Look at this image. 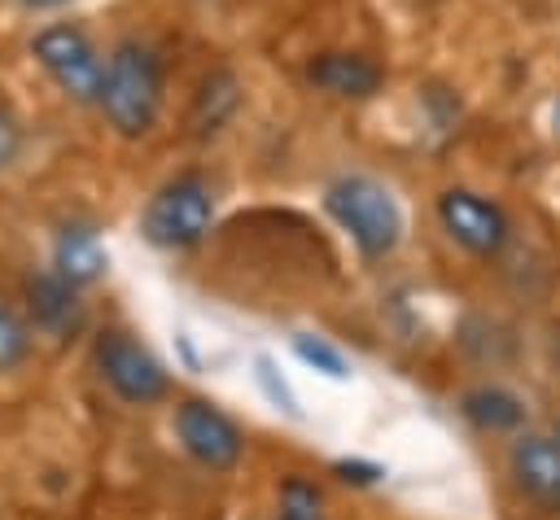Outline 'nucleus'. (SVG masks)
<instances>
[{"label": "nucleus", "instance_id": "obj_1", "mask_svg": "<svg viewBox=\"0 0 560 520\" xmlns=\"http://www.w3.org/2000/svg\"><path fill=\"white\" fill-rule=\"evenodd\" d=\"M96 109L122 140H140L153 131L162 114V57L144 39H118L105 52Z\"/></svg>", "mask_w": 560, "mask_h": 520}, {"label": "nucleus", "instance_id": "obj_2", "mask_svg": "<svg viewBox=\"0 0 560 520\" xmlns=\"http://www.w3.org/2000/svg\"><path fill=\"white\" fill-rule=\"evenodd\" d=\"M324 210L363 258H389L402 240V205L372 175H341L324 188Z\"/></svg>", "mask_w": 560, "mask_h": 520}, {"label": "nucleus", "instance_id": "obj_3", "mask_svg": "<svg viewBox=\"0 0 560 520\" xmlns=\"http://www.w3.org/2000/svg\"><path fill=\"white\" fill-rule=\"evenodd\" d=\"M31 57L35 66L57 83V92L74 105H96L101 101V79H105V57L92 44V35L74 22H48L31 35Z\"/></svg>", "mask_w": 560, "mask_h": 520}, {"label": "nucleus", "instance_id": "obj_4", "mask_svg": "<svg viewBox=\"0 0 560 520\" xmlns=\"http://www.w3.org/2000/svg\"><path fill=\"white\" fill-rule=\"evenodd\" d=\"M210 223H214V192L201 175L166 179L140 214V232L158 249H192L210 232Z\"/></svg>", "mask_w": 560, "mask_h": 520}, {"label": "nucleus", "instance_id": "obj_5", "mask_svg": "<svg viewBox=\"0 0 560 520\" xmlns=\"http://www.w3.org/2000/svg\"><path fill=\"white\" fill-rule=\"evenodd\" d=\"M92 358H96L101 380H105L122 402H131V406H153V402H162V398L171 393L166 367H162L131 332H118V328L101 332L96 345H92Z\"/></svg>", "mask_w": 560, "mask_h": 520}, {"label": "nucleus", "instance_id": "obj_6", "mask_svg": "<svg viewBox=\"0 0 560 520\" xmlns=\"http://www.w3.org/2000/svg\"><path fill=\"white\" fill-rule=\"evenodd\" d=\"M438 223H442V232H446L459 249H468L472 258H494V253H503V245H508V236H512L508 210H503L499 201L472 192V188H446V192L438 197Z\"/></svg>", "mask_w": 560, "mask_h": 520}, {"label": "nucleus", "instance_id": "obj_7", "mask_svg": "<svg viewBox=\"0 0 560 520\" xmlns=\"http://www.w3.org/2000/svg\"><path fill=\"white\" fill-rule=\"evenodd\" d=\"M175 437L179 446L210 472H228L241 463V450H245V437L241 428L206 398H184L175 406Z\"/></svg>", "mask_w": 560, "mask_h": 520}, {"label": "nucleus", "instance_id": "obj_8", "mask_svg": "<svg viewBox=\"0 0 560 520\" xmlns=\"http://www.w3.org/2000/svg\"><path fill=\"white\" fill-rule=\"evenodd\" d=\"M508 476L529 503L560 511V437L556 433H521V437H512Z\"/></svg>", "mask_w": 560, "mask_h": 520}, {"label": "nucleus", "instance_id": "obj_9", "mask_svg": "<svg viewBox=\"0 0 560 520\" xmlns=\"http://www.w3.org/2000/svg\"><path fill=\"white\" fill-rule=\"evenodd\" d=\"M306 83L324 96L337 101H368L381 92L385 70L381 61H372L368 52H350V48H324L306 61Z\"/></svg>", "mask_w": 560, "mask_h": 520}, {"label": "nucleus", "instance_id": "obj_10", "mask_svg": "<svg viewBox=\"0 0 560 520\" xmlns=\"http://www.w3.org/2000/svg\"><path fill=\"white\" fill-rule=\"evenodd\" d=\"M26 306H31L35 328H44L52 336H70L83 323L79 288L70 280H61L57 271H39V275L26 280Z\"/></svg>", "mask_w": 560, "mask_h": 520}, {"label": "nucleus", "instance_id": "obj_11", "mask_svg": "<svg viewBox=\"0 0 560 520\" xmlns=\"http://www.w3.org/2000/svg\"><path fill=\"white\" fill-rule=\"evenodd\" d=\"M105 267H109V253H105V245H101V236L92 227L66 223L57 232V240H52V271L61 280H70L74 288H83V284L101 280Z\"/></svg>", "mask_w": 560, "mask_h": 520}, {"label": "nucleus", "instance_id": "obj_12", "mask_svg": "<svg viewBox=\"0 0 560 520\" xmlns=\"http://www.w3.org/2000/svg\"><path fill=\"white\" fill-rule=\"evenodd\" d=\"M459 411L481 433H512L525 424V402L503 385H477L459 398Z\"/></svg>", "mask_w": 560, "mask_h": 520}, {"label": "nucleus", "instance_id": "obj_13", "mask_svg": "<svg viewBox=\"0 0 560 520\" xmlns=\"http://www.w3.org/2000/svg\"><path fill=\"white\" fill-rule=\"evenodd\" d=\"M236 105H241V83H236V74H232V70H210V74L201 79L197 96H192L188 122H192L197 135H214V131L236 114Z\"/></svg>", "mask_w": 560, "mask_h": 520}, {"label": "nucleus", "instance_id": "obj_14", "mask_svg": "<svg viewBox=\"0 0 560 520\" xmlns=\"http://www.w3.org/2000/svg\"><path fill=\"white\" fill-rule=\"evenodd\" d=\"M293 354H298V358H302L306 367L324 371L328 380H350V363H346V354H341L337 345H328L324 336L298 332V336H293Z\"/></svg>", "mask_w": 560, "mask_h": 520}, {"label": "nucleus", "instance_id": "obj_15", "mask_svg": "<svg viewBox=\"0 0 560 520\" xmlns=\"http://www.w3.org/2000/svg\"><path fill=\"white\" fill-rule=\"evenodd\" d=\"M31 358V328L18 310L0 306V371H18Z\"/></svg>", "mask_w": 560, "mask_h": 520}, {"label": "nucleus", "instance_id": "obj_16", "mask_svg": "<svg viewBox=\"0 0 560 520\" xmlns=\"http://www.w3.org/2000/svg\"><path fill=\"white\" fill-rule=\"evenodd\" d=\"M276 520H324V511H319V489L315 485H306V481H284V489H280V516Z\"/></svg>", "mask_w": 560, "mask_h": 520}, {"label": "nucleus", "instance_id": "obj_17", "mask_svg": "<svg viewBox=\"0 0 560 520\" xmlns=\"http://www.w3.org/2000/svg\"><path fill=\"white\" fill-rule=\"evenodd\" d=\"M254 376H258V385H262V393L276 402V411H284V415H293V419H302V406H298V398H293V389L284 385V376L276 371V363L267 358V354H258L254 358Z\"/></svg>", "mask_w": 560, "mask_h": 520}, {"label": "nucleus", "instance_id": "obj_18", "mask_svg": "<svg viewBox=\"0 0 560 520\" xmlns=\"http://www.w3.org/2000/svg\"><path fill=\"white\" fill-rule=\"evenodd\" d=\"M22 144H26V135H22L18 114L9 105H0V175L22 157Z\"/></svg>", "mask_w": 560, "mask_h": 520}, {"label": "nucleus", "instance_id": "obj_19", "mask_svg": "<svg viewBox=\"0 0 560 520\" xmlns=\"http://www.w3.org/2000/svg\"><path fill=\"white\" fill-rule=\"evenodd\" d=\"M18 4H26V9H57V4H66V0H18Z\"/></svg>", "mask_w": 560, "mask_h": 520}, {"label": "nucleus", "instance_id": "obj_20", "mask_svg": "<svg viewBox=\"0 0 560 520\" xmlns=\"http://www.w3.org/2000/svg\"><path fill=\"white\" fill-rule=\"evenodd\" d=\"M551 433H556V437H560V415H556V428H551Z\"/></svg>", "mask_w": 560, "mask_h": 520}]
</instances>
